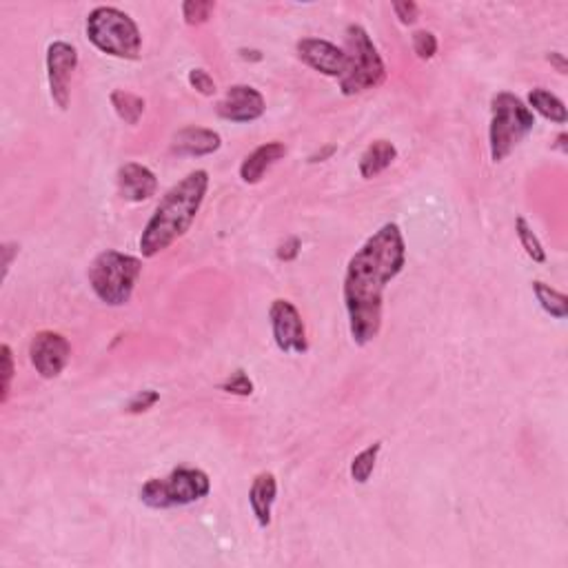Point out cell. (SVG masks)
<instances>
[{
  "instance_id": "5b68a950",
  "label": "cell",
  "mask_w": 568,
  "mask_h": 568,
  "mask_svg": "<svg viewBox=\"0 0 568 568\" xmlns=\"http://www.w3.org/2000/svg\"><path fill=\"white\" fill-rule=\"evenodd\" d=\"M535 114L511 92L495 93L491 100L489 149L493 163H502L533 132Z\"/></svg>"
},
{
  "instance_id": "83f0119b",
  "label": "cell",
  "mask_w": 568,
  "mask_h": 568,
  "mask_svg": "<svg viewBox=\"0 0 568 568\" xmlns=\"http://www.w3.org/2000/svg\"><path fill=\"white\" fill-rule=\"evenodd\" d=\"M187 80H189V84L200 93V96H213V93L218 92L216 80L212 78V74H209L207 69H200V67L191 69Z\"/></svg>"
},
{
  "instance_id": "9c48e42d",
  "label": "cell",
  "mask_w": 568,
  "mask_h": 568,
  "mask_svg": "<svg viewBox=\"0 0 568 568\" xmlns=\"http://www.w3.org/2000/svg\"><path fill=\"white\" fill-rule=\"evenodd\" d=\"M269 324L276 347L283 353L302 356L308 351L307 329L298 307L284 298H276L269 307Z\"/></svg>"
},
{
  "instance_id": "9a60e30c",
  "label": "cell",
  "mask_w": 568,
  "mask_h": 568,
  "mask_svg": "<svg viewBox=\"0 0 568 568\" xmlns=\"http://www.w3.org/2000/svg\"><path fill=\"white\" fill-rule=\"evenodd\" d=\"M284 156L286 145L280 140H271L256 147V149L243 160V164H240V180H243L244 185H258V182L267 176V172H269L274 164H278Z\"/></svg>"
},
{
  "instance_id": "44dd1931",
  "label": "cell",
  "mask_w": 568,
  "mask_h": 568,
  "mask_svg": "<svg viewBox=\"0 0 568 568\" xmlns=\"http://www.w3.org/2000/svg\"><path fill=\"white\" fill-rule=\"evenodd\" d=\"M380 451H382V442H373L366 449H362L356 458L351 460V480L356 484H366L371 480L375 471V464H378Z\"/></svg>"
},
{
  "instance_id": "5bb4252c",
  "label": "cell",
  "mask_w": 568,
  "mask_h": 568,
  "mask_svg": "<svg viewBox=\"0 0 568 568\" xmlns=\"http://www.w3.org/2000/svg\"><path fill=\"white\" fill-rule=\"evenodd\" d=\"M222 136L207 127H182L173 133L172 151L176 156H189V158H203L220 151Z\"/></svg>"
},
{
  "instance_id": "7c38bea8",
  "label": "cell",
  "mask_w": 568,
  "mask_h": 568,
  "mask_svg": "<svg viewBox=\"0 0 568 568\" xmlns=\"http://www.w3.org/2000/svg\"><path fill=\"white\" fill-rule=\"evenodd\" d=\"M267 111L265 96L252 84H231L222 100H218L216 114L229 123L247 124L262 118Z\"/></svg>"
},
{
  "instance_id": "52a82bcc",
  "label": "cell",
  "mask_w": 568,
  "mask_h": 568,
  "mask_svg": "<svg viewBox=\"0 0 568 568\" xmlns=\"http://www.w3.org/2000/svg\"><path fill=\"white\" fill-rule=\"evenodd\" d=\"M344 52L348 58L347 74L340 78V89L344 96L371 92L387 80V65L364 27H347V49Z\"/></svg>"
},
{
  "instance_id": "ac0fdd59",
  "label": "cell",
  "mask_w": 568,
  "mask_h": 568,
  "mask_svg": "<svg viewBox=\"0 0 568 568\" xmlns=\"http://www.w3.org/2000/svg\"><path fill=\"white\" fill-rule=\"evenodd\" d=\"M529 107L531 111H538L542 118L551 120L556 124H566L568 114H566V105L562 98H557L556 93L547 92V89L538 87L531 89L529 92Z\"/></svg>"
},
{
  "instance_id": "8fae6325",
  "label": "cell",
  "mask_w": 568,
  "mask_h": 568,
  "mask_svg": "<svg viewBox=\"0 0 568 568\" xmlns=\"http://www.w3.org/2000/svg\"><path fill=\"white\" fill-rule=\"evenodd\" d=\"M295 52L298 58L307 67H311L313 71L322 76H329V78H342L347 74L348 58L347 52L338 44L329 43L324 38H302L295 44Z\"/></svg>"
},
{
  "instance_id": "3957f363",
  "label": "cell",
  "mask_w": 568,
  "mask_h": 568,
  "mask_svg": "<svg viewBox=\"0 0 568 568\" xmlns=\"http://www.w3.org/2000/svg\"><path fill=\"white\" fill-rule=\"evenodd\" d=\"M142 276V260L129 253L107 249L89 265V286L107 307H124Z\"/></svg>"
},
{
  "instance_id": "7a4b0ae2",
  "label": "cell",
  "mask_w": 568,
  "mask_h": 568,
  "mask_svg": "<svg viewBox=\"0 0 568 568\" xmlns=\"http://www.w3.org/2000/svg\"><path fill=\"white\" fill-rule=\"evenodd\" d=\"M207 191L209 173L204 169H196L163 196L154 216L147 220L138 243L142 258L160 256L191 229Z\"/></svg>"
},
{
  "instance_id": "7402d4cb",
  "label": "cell",
  "mask_w": 568,
  "mask_h": 568,
  "mask_svg": "<svg viewBox=\"0 0 568 568\" xmlns=\"http://www.w3.org/2000/svg\"><path fill=\"white\" fill-rule=\"evenodd\" d=\"M516 234H517V240H520L522 249L526 252V256L531 258L533 262H538V265H542V262H547V252H544L542 243H540L538 234L533 231V227L526 222V218H516Z\"/></svg>"
},
{
  "instance_id": "e0dca14e",
  "label": "cell",
  "mask_w": 568,
  "mask_h": 568,
  "mask_svg": "<svg viewBox=\"0 0 568 568\" xmlns=\"http://www.w3.org/2000/svg\"><path fill=\"white\" fill-rule=\"evenodd\" d=\"M397 160V147L393 145L387 138H378V140L371 142L360 156V163H357V172L364 180H373L380 173L387 172L393 163Z\"/></svg>"
},
{
  "instance_id": "277c9868",
  "label": "cell",
  "mask_w": 568,
  "mask_h": 568,
  "mask_svg": "<svg viewBox=\"0 0 568 568\" xmlns=\"http://www.w3.org/2000/svg\"><path fill=\"white\" fill-rule=\"evenodd\" d=\"M87 38L98 52L120 60H136L142 52V34L136 20L118 7H96L87 16Z\"/></svg>"
},
{
  "instance_id": "603a6c76",
  "label": "cell",
  "mask_w": 568,
  "mask_h": 568,
  "mask_svg": "<svg viewBox=\"0 0 568 568\" xmlns=\"http://www.w3.org/2000/svg\"><path fill=\"white\" fill-rule=\"evenodd\" d=\"M213 12H216V3H212V0H187V3H182V18L189 27L204 25Z\"/></svg>"
},
{
  "instance_id": "f1b7e54d",
  "label": "cell",
  "mask_w": 568,
  "mask_h": 568,
  "mask_svg": "<svg viewBox=\"0 0 568 568\" xmlns=\"http://www.w3.org/2000/svg\"><path fill=\"white\" fill-rule=\"evenodd\" d=\"M391 7H393V13H396V18L402 22V25H413V22L420 18V7L413 3V0H397V3H393Z\"/></svg>"
},
{
  "instance_id": "ffe728a7",
  "label": "cell",
  "mask_w": 568,
  "mask_h": 568,
  "mask_svg": "<svg viewBox=\"0 0 568 568\" xmlns=\"http://www.w3.org/2000/svg\"><path fill=\"white\" fill-rule=\"evenodd\" d=\"M533 293L538 298L540 307L548 313L556 320H564L568 316V298L562 291L553 289L551 284L542 283V280H535L533 283Z\"/></svg>"
},
{
  "instance_id": "f546056e",
  "label": "cell",
  "mask_w": 568,
  "mask_h": 568,
  "mask_svg": "<svg viewBox=\"0 0 568 568\" xmlns=\"http://www.w3.org/2000/svg\"><path fill=\"white\" fill-rule=\"evenodd\" d=\"M300 249H302V243H300V238H298V236H291V238H286L284 243L278 247V260L293 262L295 258L300 256Z\"/></svg>"
},
{
  "instance_id": "cb8c5ba5",
  "label": "cell",
  "mask_w": 568,
  "mask_h": 568,
  "mask_svg": "<svg viewBox=\"0 0 568 568\" xmlns=\"http://www.w3.org/2000/svg\"><path fill=\"white\" fill-rule=\"evenodd\" d=\"M0 364H3V387H0V404H7L9 400V393H12V382H13V373H16V369H13V353H12V347L9 344H3L0 347Z\"/></svg>"
},
{
  "instance_id": "30bf717a",
  "label": "cell",
  "mask_w": 568,
  "mask_h": 568,
  "mask_svg": "<svg viewBox=\"0 0 568 568\" xmlns=\"http://www.w3.org/2000/svg\"><path fill=\"white\" fill-rule=\"evenodd\" d=\"M29 360L40 378H58L71 360L69 340L58 331H38L29 342Z\"/></svg>"
},
{
  "instance_id": "d6a6232c",
  "label": "cell",
  "mask_w": 568,
  "mask_h": 568,
  "mask_svg": "<svg viewBox=\"0 0 568 568\" xmlns=\"http://www.w3.org/2000/svg\"><path fill=\"white\" fill-rule=\"evenodd\" d=\"M335 151H338V147H335V145L322 147V149H317L316 154H313L311 158H308V163H324V160H329L331 156L335 154Z\"/></svg>"
},
{
  "instance_id": "d6986e66",
  "label": "cell",
  "mask_w": 568,
  "mask_h": 568,
  "mask_svg": "<svg viewBox=\"0 0 568 568\" xmlns=\"http://www.w3.org/2000/svg\"><path fill=\"white\" fill-rule=\"evenodd\" d=\"M109 102L111 107H114L116 116H118L124 124H132V127H136V124L140 123V118L145 116L147 109L145 98L138 96V93L127 92V89H114V92L109 93Z\"/></svg>"
},
{
  "instance_id": "2e32d148",
  "label": "cell",
  "mask_w": 568,
  "mask_h": 568,
  "mask_svg": "<svg viewBox=\"0 0 568 568\" xmlns=\"http://www.w3.org/2000/svg\"><path fill=\"white\" fill-rule=\"evenodd\" d=\"M276 500H278V480H276V476L269 471L258 473L252 482V489H249V507H252V513L260 529H269L271 526V513H274Z\"/></svg>"
},
{
  "instance_id": "4dcf8cb0",
  "label": "cell",
  "mask_w": 568,
  "mask_h": 568,
  "mask_svg": "<svg viewBox=\"0 0 568 568\" xmlns=\"http://www.w3.org/2000/svg\"><path fill=\"white\" fill-rule=\"evenodd\" d=\"M0 253H3V280H7L13 258L18 256V244L16 243H4L3 249H0Z\"/></svg>"
},
{
  "instance_id": "6da1fadb",
  "label": "cell",
  "mask_w": 568,
  "mask_h": 568,
  "mask_svg": "<svg viewBox=\"0 0 568 568\" xmlns=\"http://www.w3.org/2000/svg\"><path fill=\"white\" fill-rule=\"evenodd\" d=\"M406 265V243L396 222L380 227L347 265L342 295L348 331L357 347L373 342L382 329L384 289Z\"/></svg>"
},
{
  "instance_id": "4fadbf2b",
  "label": "cell",
  "mask_w": 568,
  "mask_h": 568,
  "mask_svg": "<svg viewBox=\"0 0 568 568\" xmlns=\"http://www.w3.org/2000/svg\"><path fill=\"white\" fill-rule=\"evenodd\" d=\"M120 198L127 203H147L158 191V178L140 163H124L116 173Z\"/></svg>"
},
{
  "instance_id": "d4e9b609",
  "label": "cell",
  "mask_w": 568,
  "mask_h": 568,
  "mask_svg": "<svg viewBox=\"0 0 568 568\" xmlns=\"http://www.w3.org/2000/svg\"><path fill=\"white\" fill-rule=\"evenodd\" d=\"M220 391L229 393V396L249 397L253 393V382L244 371H234L225 382H220Z\"/></svg>"
},
{
  "instance_id": "4316f807",
  "label": "cell",
  "mask_w": 568,
  "mask_h": 568,
  "mask_svg": "<svg viewBox=\"0 0 568 568\" xmlns=\"http://www.w3.org/2000/svg\"><path fill=\"white\" fill-rule=\"evenodd\" d=\"M158 402H160V393L154 391V388H145V391H138L136 396L127 402L124 411L132 415H140V413H147L149 409H154Z\"/></svg>"
},
{
  "instance_id": "ba28073f",
  "label": "cell",
  "mask_w": 568,
  "mask_h": 568,
  "mask_svg": "<svg viewBox=\"0 0 568 568\" xmlns=\"http://www.w3.org/2000/svg\"><path fill=\"white\" fill-rule=\"evenodd\" d=\"M44 65H47L49 96L58 109L65 111L71 100V76L78 67V52L65 40H53L47 47Z\"/></svg>"
},
{
  "instance_id": "1f68e13d",
  "label": "cell",
  "mask_w": 568,
  "mask_h": 568,
  "mask_svg": "<svg viewBox=\"0 0 568 568\" xmlns=\"http://www.w3.org/2000/svg\"><path fill=\"white\" fill-rule=\"evenodd\" d=\"M547 60L551 62L553 67H556L557 74H566V71H568V60H566L564 53L551 52V53H547Z\"/></svg>"
},
{
  "instance_id": "8992f818",
  "label": "cell",
  "mask_w": 568,
  "mask_h": 568,
  "mask_svg": "<svg viewBox=\"0 0 568 568\" xmlns=\"http://www.w3.org/2000/svg\"><path fill=\"white\" fill-rule=\"evenodd\" d=\"M212 493V480L203 468L180 467L164 477H151L142 484L140 502L156 511L189 507Z\"/></svg>"
},
{
  "instance_id": "e575fe53",
  "label": "cell",
  "mask_w": 568,
  "mask_h": 568,
  "mask_svg": "<svg viewBox=\"0 0 568 568\" xmlns=\"http://www.w3.org/2000/svg\"><path fill=\"white\" fill-rule=\"evenodd\" d=\"M566 133H560V136H557V140H556V149H560L562 154H566L568 151V145H566Z\"/></svg>"
},
{
  "instance_id": "836d02e7",
  "label": "cell",
  "mask_w": 568,
  "mask_h": 568,
  "mask_svg": "<svg viewBox=\"0 0 568 568\" xmlns=\"http://www.w3.org/2000/svg\"><path fill=\"white\" fill-rule=\"evenodd\" d=\"M240 56H243L244 60H262V53L258 52V49H240Z\"/></svg>"
},
{
  "instance_id": "484cf974",
  "label": "cell",
  "mask_w": 568,
  "mask_h": 568,
  "mask_svg": "<svg viewBox=\"0 0 568 568\" xmlns=\"http://www.w3.org/2000/svg\"><path fill=\"white\" fill-rule=\"evenodd\" d=\"M411 43H413V52L420 60H431V58L437 53V38L433 31H427V29L415 31Z\"/></svg>"
}]
</instances>
